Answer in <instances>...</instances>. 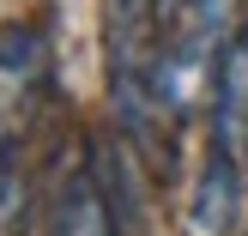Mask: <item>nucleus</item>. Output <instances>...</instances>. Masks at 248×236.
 <instances>
[{
	"mask_svg": "<svg viewBox=\"0 0 248 236\" xmlns=\"http://www.w3.org/2000/svg\"><path fill=\"white\" fill-rule=\"evenodd\" d=\"M48 97V31L18 18L0 31V152L31 157V127Z\"/></svg>",
	"mask_w": 248,
	"mask_h": 236,
	"instance_id": "7ed1b4c3",
	"label": "nucleus"
},
{
	"mask_svg": "<svg viewBox=\"0 0 248 236\" xmlns=\"http://www.w3.org/2000/svg\"><path fill=\"white\" fill-rule=\"evenodd\" d=\"M103 61H109V103L140 152H157V24L152 0H103Z\"/></svg>",
	"mask_w": 248,
	"mask_h": 236,
	"instance_id": "f03ea898",
	"label": "nucleus"
},
{
	"mask_svg": "<svg viewBox=\"0 0 248 236\" xmlns=\"http://www.w3.org/2000/svg\"><path fill=\"white\" fill-rule=\"evenodd\" d=\"M48 236H121L115 230V206H109L103 170H97V152L73 157L55 176V194H48Z\"/></svg>",
	"mask_w": 248,
	"mask_h": 236,
	"instance_id": "20e7f679",
	"label": "nucleus"
},
{
	"mask_svg": "<svg viewBox=\"0 0 248 236\" xmlns=\"http://www.w3.org/2000/svg\"><path fill=\"white\" fill-rule=\"evenodd\" d=\"M236 206H242V157L212 140L206 164H200V182H194V206H188L194 236H230L236 230Z\"/></svg>",
	"mask_w": 248,
	"mask_h": 236,
	"instance_id": "39448f33",
	"label": "nucleus"
},
{
	"mask_svg": "<svg viewBox=\"0 0 248 236\" xmlns=\"http://www.w3.org/2000/svg\"><path fill=\"white\" fill-rule=\"evenodd\" d=\"M157 24V109L164 121H188L212 97L224 48L242 31V0H152Z\"/></svg>",
	"mask_w": 248,
	"mask_h": 236,
	"instance_id": "f257e3e1",
	"label": "nucleus"
}]
</instances>
